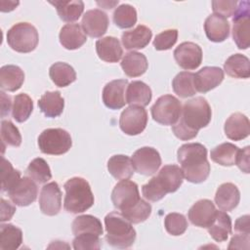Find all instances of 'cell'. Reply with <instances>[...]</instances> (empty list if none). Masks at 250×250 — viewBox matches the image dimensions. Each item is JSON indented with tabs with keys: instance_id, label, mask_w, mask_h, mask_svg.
<instances>
[{
	"instance_id": "35",
	"label": "cell",
	"mask_w": 250,
	"mask_h": 250,
	"mask_svg": "<svg viewBox=\"0 0 250 250\" xmlns=\"http://www.w3.org/2000/svg\"><path fill=\"white\" fill-rule=\"evenodd\" d=\"M22 242V232L18 227L12 224H2L0 226V249L16 250Z\"/></svg>"
},
{
	"instance_id": "28",
	"label": "cell",
	"mask_w": 250,
	"mask_h": 250,
	"mask_svg": "<svg viewBox=\"0 0 250 250\" xmlns=\"http://www.w3.org/2000/svg\"><path fill=\"white\" fill-rule=\"evenodd\" d=\"M148 66L146 57L139 52L127 53L121 62V67L124 73L129 77H138L143 75Z\"/></svg>"
},
{
	"instance_id": "26",
	"label": "cell",
	"mask_w": 250,
	"mask_h": 250,
	"mask_svg": "<svg viewBox=\"0 0 250 250\" xmlns=\"http://www.w3.org/2000/svg\"><path fill=\"white\" fill-rule=\"evenodd\" d=\"M24 81V73L18 65L8 64L0 69V87L4 91L15 92L19 90Z\"/></svg>"
},
{
	"instance_id": "25",
	"label": "cell",
	"mask_w": 250,
	"mask_h": 250,
	"mask_svg": "<svg viewBox=\"0 0 250 250\" xmlns=\"http://www.w3.org/2000/svg\"><path fill=\"white\" fill-rule=\"evenodd\" d=\"M60 42L67 50L80 48L87 40L86 34L78 23H67L60 31Z\"/></svg>"
},
{
	"instance_id": "23",
	"label": "cell",
	"mask_w": 250,
	"mask_h": 250,
	"mask_svg": "<svg viewBox=\"0 0 250 250\" xmlns=\"http://www.w3.org/2000/svg\"><path fill=\"white\" fill-rule=\"evenodd\" d=\"M152 36L151 30L143 24H139L132 30L122 33L121 41L125 49L137 50L145 48L150 41Z\"/></svg>"
},
{
	"instance_id": "47",
	"label": "cell",
	"mask_w": 250,
	"mask_h": 250,
	"mask_svg": "<svg viewBox=\"0 0 250 250\" xmlns=\"http://www.w3.org/2000/svg\"><path fill=\"white\" fill-rule=\"evenodd\" d=\"M178 39L177 29H167L157 34L153 40V46L158 51L171 49Z\"/></svg>"
},
{
	"instance_id": "12",
	"label": "cell",
	"mask_w": 250,
	"mask_h": 250,
	"mask_svg": "<svg viewBox=\"0 0 250 250\" xmlns=\"http://www.w3.org/2000/svg\"><path fill=\"white\" fill-rule=\"evenodd\" d=\"M131 161L134 170L145 176L153 175L161 165L159 152L150 146H144L137 149L133 153Z\"/></svg>"
},
{
	"instance_id": "18",
	"label": "cell",
	"mask_w": 250,
	"mask_h": 250,
	"mask_svg": "<svg viewBox=\"0 0 250 250\" xmlns=\"http://www.w3.org/2000/svg\"><path fill=\"white\" fill-rule=\"evenodd\" d=\"M216 212L215 205L211 200L200 199L189 208L188 217L192 225L207 229L212 223Z\"/></svg>"
},
{
	"instance_id": "49",
	"label": "cell",
	"mask_w": 250,
	"mask_h": 250,
	"mask_svg": "<svg viewBox=\"0 0 250 250\" xmlns=\"http://www.w3.org/2000/svg\"><path fill=\"white\" fill-rule=\"evenodd\" d=\"M250 147L249 146H245L242 149L238 150L237 156H236V160H235V164L238 166V168L248 174L250 172Z\"/></svg>"
},
{
	"instance_id": "24",
	"label": "cell",
	"mask_w": 250,
	"mask_h": 250,
	"mask_svg": "<svg viewBox=\"0 0 250 250\" xmlns=\"http://www.w3.org/2000/svg\"><path fill=\"white\" fill-rule=\"evenodd\" d=\"M96 51L99 58L106 62H117L123 55L119 40L113 36H106L96 42Z\"/></svg>"
},
{
	"instance_id": "4",
	"label": "cell",
	"mask_w": 250,
	"mask_h": 250,
	"mask_svg": "<svg viewBox=\"0 0 250 250\" xmlns=\"http://www.w3.org/2000/svg\"><path fill=\"white\" fill-rule=\"evenodd\" d=\"M65 196L63 200L64 210L68 213H82L94 204L95 198L89 183L80 177L69 179L63 186Z\"/></svg>"
},
{
	"instance_id": "50",
	"label": "cell",
	"mask_w": 250,
	"mask_h": 250,
	"mask_svg": "<svg viewBox=\"0 0 250 250\" xmlns=\"http://www.w3.org/2000/svg\"><path fill=\"white\" fill-rule=\"evenodd\" d=\"M250 233H236L230 239L229 249H248L250 242Z\"/></svg>"
},
{
	"instance_id": "44",
	"label": "cell",
	"mask_w": 250,
	"mask_h": 250,
	"mask_svg": "<svg viewBox=\"0 0 250 250\" xmlns=\"http://www.w3.org/2000/svg\"><path fill=\"white\" fill-rule=\"evenodd\" d=\"M1 140L3 148L5 146H20L21 144V136L19 129L9 120L1 122Z\"/></svg>"
},
{
	"instance_id": "15",
	"label": "cell",
	"mask_w": 250,
	"mask_h": 250,
	"mask_svg": "<svg viewBox=\"0 0 250 250\" xmlns=\"http://www.w3.org/2000/svg\"><path fill=\"white\" fill-rule=\"evenodd\" d=\"M39 206L45 215L55 216L62 208V191L56 182H51L43 186L40 196Z\"/></svg>"
},
{
	"instance_id": "20",
	"label": "cell",
	"mask_w": 250,
	"mask_h": 250,
	"mask_svg": "<svg viewBox=\"0 0 250 250\" xmlns=\"http://www.w3.org/2000/svg\"><path fill=\"white\" fill-rule=\"evenodd\" d=\"M225 134L232 141H240L250 134V122L246 115L235 112L232 113L225 123Z\"/></svg>"
},
{
	"instance_id": "6",
	"label": "cell",
	"mask_w": 250,
	"mask_h": 250,
	"mask_svg": "<svg viewBox=\"0 0 250 250\" xmlns=\"http://www.w3.org/2000/svg\"><path fill=\"white\" fill-rule=\"evenodd\" d=\"M39 36L36 28L28 22H19L7 32V43L19 53H29L38 44Z\"/></svg>"
},
{
	"instance_id": "51",
	"label": "cell",
	"mask_w": 250,
	"mask_h": 250,
	"mask_svg": "<svg viewBox=\"0 0 250 250\" xmlns=\"http://www.w3.org/2000/svg\"><path fill=\"white\" fill-rule=\"evenodd\" d=\"M16 212V208L4 198H1V222L9 221Z\"/></svg>"
},
{
	"instance_id": "30",
	"label": "cell",
	"mask_w": 250,
	"mask_h": 250,
	"mask_svg": "<svg viewBox=\"0 0 250 250\" xmlns=\"http://www.w3.org/2000/svg\"><path fill=\"white\" fill-rule=\"evenodd\" d=\"M207 229L214 240L218 242L226 241L229 234L231 233V219L225 211H217Z\"/></svg>"
},
{
	"instance_id": "11",
	"label": "cell",
	"mask_w": 250,
	"mask_h": 250,
	"mask_svg": "<svg viewBox=\"0 0 250 250\" xmlns=\"http://www.w3.org/2000/svg\"><path fill=\"white\" fill-rule=\"evenodd\" d=\"M147 124V112L143 106L130 105L125 108L119 118L120 129L127 135L141 134Z\"/></svg>"
},
{
	"instance_id": "36",
	"label": "cell",
	"mask_w": 250,
	"mask_h": 250,
	"mask_svg": "<svg viewBox=\"0 0 250 250\" xmlns=\"http://www.w3.org/2000/svg\"><path fill=\"white\" fill-rule=\"evenodd\" d=\"M72 232L74 235L81 233H94L102 235L104 229L101 221L92 215H81L72 222Z\"/></svg>"
},
{
	"instance_id": "17",
	"label": "cell",
	"mask_w": 250,
	"mask_h": 250,
	"mask_svg": "<svg viewBox=\"0 0 250 250\" xmlns=\"http://www.w3.org/2000/svg\"><path fill=\"white\" fill-rule=\"evenodd\" d=\"M108 17L107 15L99 9L87 11L82 18V28L85 34L90 37L98 38L103 36L108 27Z\"/></svg>"
},
{
	"instance_id": "48",
	"label": "cell",
	"mask_w": 250,
	"mask_h": 250,
	"mask_svg": "<svg viewBox=\"0 0 250 250\" xmlns=\"http://www.w3.org/2000/svg\"><path fill=\"white\" fill-rule=\"evenodd\" d=\"M237 3L238 2L235 0L212 1V9L214 14L220 15L227 19L233 16L237 7Z\"/></svg>"
},
{
	"instance_id": "7",
	"label": "cell",
	"mask_w": 250,
	"mask_h": 250,
	"mask_svg": "<svg viewBox=\"0 0 250 250\" xmlns=\"http://www.w3.org/2000/svg\"><path fill=\"white\" fill-rule=\"evenodd\" d=\"M72 140L69 133L62 128H49L38 137V146L45 154L61 155L69 150Z\"/></svg>"
},
{
	"instance_id": "29",
	"label": "cell",
	"mask_w": 250,
	"mask_h": 250,
	"mask_svg": "<svg viewBox=\"0 0 250 250\" xmlns=\"http://www.w3.org/2000/svg\"><path fill=\"white\" fill-rule=\"evenodd\" d=\"M38 106L47 117H58L63 111L64 100L59 91L46 92L38 101Z\"/></svg>"
},
{
	"instance_id": "54",
	"label": "cell",
	"mask_w": 250,
	"mask_h": 250,
	"mask_svg": "<svg viewBox=\"0 0 250 250\" xmlns=\"http://www.w3.org/2000/svg\"><path fill=\"white\" fill-rule=\"evenodd\" d=\"M98 5H101L102 7H104V9H111L114 5L118 4V1H114V2H108V1H104V2H97Z\"/></svg>"
},
{
	"instance_id": "13",
	"label": "cell",
	"mask_w": 250,
	"mask_h": 250,
	"mask_svg": "<svg viewBox=\"0 0 250 250\" xmlns=\"http://www.w3.org/2000/svg\"><path fill=\"white\" fill-rule=\"evenodd\" d=\"M10 199L18 206H28L35 201L38 193L37 185L29 177H23L7 191Z\"/></svg>"
},
{
	"instance_id": "43",
	"label": "cell",
	"mask_w": 250,
	"mask_h": 250,
	"mask_svg": "<svg viewBox=\"0 0 250 250\" xmlns=\"http://www.w3.org/2000/svg\"><path fill=\"white\" fill-rule=\"evenodd\" d=\"M21 179L20 171L13 168L10 161L2 157V164H1V190L8 191L11 189Z\"/></svg>"
},
{
	"instance_id": "34",
	"label": "cell",
	"mask_w": 250,
	"mask_h": 250,
	"mask_svg": "<svg viewBox=\"0 0 250 250\" xmlns=\"http://www.w3.org/2000/svg\"><path fill=\"white\" fill-rule=\"evenodd\" d=\"M49 75L52 81L59 87H66L76 80L74 68L62 62H55L49 69Z\"/></svg>"
},
{
	"instance_id": "14",
	"label": "cell",
	"mask_w": 250,
	"mask_h": 250,
	"mask_svg": "<svg viewBox=\"0 0 250 250\" xmlns=\"http://www.w3.org/2000/svg\"><path fill=\"white\" fill-rule=\"evenodd\" d=\"M174 58L182 68L192 70L202 62V50L193 42H183L175 49Z\"/></svg>"
},
{
	"instance_id": "32",
	"label": "cell",
	"mask_w": 250,
	"mask_h": 250,
	"mask_svg": "<svg viewBox=\"0 0 250 250\" xmlns=\"http://www.w3.org/2000/svg\"><path fill=\"white\" fill-rule=\"evenodd\" d=\"M224 69L231 77L248 78L250 76L249 59L242 54L231 55L225 62Z\"/></svg>"
},
{
	"instance_id": "42",
	"label": "cell",
	"mask_w": 250,
	"mask_h": 250,
	"mask_svg": "<svg viewBox=\"0 0 250 250\" xmlns=\"http://www.w3.org/2000/svg\"><path fill=\"white\" fill-rule=\"evenodd\" d=\"M120 213L132 224H140L150 216L151 205L141 198V200L132 208Z\"/></svg>"
},
{
	"instance_id": "39",
	"label": "cell",
	"mask_w": 250,
	"mask_h": 250,
	"mask_svg": "<svg viewBox=\"0 0 250 250\" xmlns=\"http://www.w3.org/2000/svg\"><path fill=\"white\" fill-rule=\"evenodd\" d=\"M33 110V102L31 98L24 93L19 94L14 98L12 115L17 122H24L28 119Z\"/></svg>"
},
{
	"instance_id": "27",
	"label": "cell",
	"mask_w": 250,
	"mask_h": 250,
	"mask_svg": "<svg viewBox=\"0 0 250 250\" xmlns=\"http://www.w3.org/2000/svg\"><path fill=\"white\" fill-rule=\"evenodd\" d=\"M151 97V89L143 81H133L127 86L126 102L130 105H139L144 107L149 104Z\"/></svg>"
},
{
	"instance_id": "45",
	"label": "cell",
	"mask_w": 250,
	"mask_h": 250,
	"mask_svg": "<svg viewBox=\"0 0 250 250\" xmlns=\"http://www.w3.org/2000/svg\"><path fill=\"white\" fill-rule=\"evenodd\" d=\"M165 229L172 235H181L188 229V221L183 214L169 213L164 219Z\"/></svg>"
},
{
	"instance_id": "40",
	"label": "cell",
	"mask_w": 250,
	"mask_h": 250,
	"mask_svg": "<svg viewBox=\"0 0 250 250\" xmlns=\"http://www.w3.org/2000/svg\"><path fill=\"white\" fill-rule=\"evenodd\" d=\"M25 174L37 184H44L52 178L51 169L48 163L41 157H37L29 163Z\"/></svg>"
},
{
	"instance_id": "19",
	"label": "cell",
	"mask_w": 250,
	"mask_h": 250,
	"mask_svg": "<svg viewBox=\"0 0 250 250\" xmlns=\"http://www.w3.org/2000/svg\"><path fill=\"white\" fill-rule=\"evenodd\" d=\"M224 79V71L218 66H204L194 74V87L200 93H207L219 86Z\"/></svg>"
},
{
	"instance_id": "21",
	"label": "cell",
	"mask_w": 250,
	"mask_h": 250,
	"mask_svg": "<svg viewBox=\"0 0 250 250\" xmlns=\"http://www.w3.org/2000/svg\"><path fill=\"white\" fill-rule=\"evenodd\" d=\"M204 30L210 41L223 42L229 35V22L226 18L212 14L205 20Z\"/></svg>"
},
{
	"instance_id": "10",
	"label": "cell",
	"mask_w": 250,
	"mask_h": 250,
	"mask_svg": "<svg viewBox=\"0 0 250 250\" xmlns=\"http://www.w3.org/2000/svg\"><path fill=\"white\" fill-rule=\"evenodd\" d=\"M140 200L141 197L137 184L128 179L121 180L112 189L111 201L120 212L132 208Z\"/></svg>"
},
{
	"instance_id": "52",
	"label": "cell",
	"mask_w": 250,
	"mask_h": 250,
	"mask_svg": "<svg viewBox=\"0 0 250 250\" xmlns=\"http://www.w3.org/2000/svg\"><path fill=\"white\" fill-rule=\"evenodd\" d=\"M249 227V216L244 215L235 221L234 230L236 233H250Z\"/></svg>"
},
{
	"instance_id": "46",
	"label": "cell",
	"mask_w": 250,
	"mask_h": 250,
	"mask_svg": "<svg viewBox=\"0 0 250 250\" xmlns=\"http://www.w3.org/2000/svg\"><path fill=\"white\" fill-rule=\"evenodd\" d=\"M72 245L75 250L100 249L102 246L100 235L94 233H81L75 235Z\"/></svg>"
},
{
	"instance_id": "3",
	"label": "cell",
	"mask_w": 250,
	"mask_h": 250,
	"mask_svg": "<svg viewBox=\"0 0 250 250\" xmlns=\"http://www.w3.org/2000/svg\"><path fill=\"white\" fill-rule=\"evenodd\" d=\"M184 181V174L178 165L163 166L158 175L142 188L143 195L149 201H158L167 193L176 191Z\"/></svg>"
},
{
	"instance_id": "5",
	"label": "cell",
	"mask_w": 250,
	"mask_h": 250,
	"mask_svg": "<svg viewBox=\"0 0 250 250\" xmlns=\"http://www.w3.org/2000/svg\"><path fill=\"white\" fill-rule=\"evenodd\" d=\"M105 240L116 248H129L136 240V230L132 223L128 221L121 213L113 211L104 218Z\"/></svg>"
},
{
	"instance_id": "22",
	"label": "cell",
	"mask_w": 250,
	"mask_h": 250,
	"mask_svg": "<svg viewBox=\"0 0 250 250\" xmlns=\"http://www.w3.org/2000/svg\"><path fill=\"white\" fill-rule=\"evenodd\" d=\"M240 193L235 185L232 183L222 184L215 194V203L225 212L233 210L239 203Z\"/></svg>"
},
{
	"instance_id": "9",
	"label": "cell",
	"mask_w": 250,
	"mask_h": 250,
	"mask_svg": "<svg viewBox=\"0 0 250 250\" xmlns=\"http://www.w3.org/2000/svg\"><path fill=\"white\" fill-rule=\"evenodd\" d=\"M150 109L154 121L162 125H174L180 118L182 104L176 97L164 95L156 100Z\"/></svg>"
},
{
	"instance_id": "33",
	"label": "cell",
	"mask_w": 250,
	"mask_h": 250,
	"mask_svg": "<svg viewBox=\"0 0 250 250\" xmlns=\"http://www.w3.org/2000/svg\"><path fill=\"white\" fill-rule=\"evenodd\" d=\"M50 3L55 6L60 19L67 22L77 21L84 11V3L81 0L55 1Z\"/></svg>"
},
{
	"instance_id": "53",
	"label": "cell",
	"mask_w": 250,
	"mask_h": 250,
	"mask_svg": "<svg viewBox=\"0 0 250 250\" xmlns=\"http://www.w3.org/2000/svg\"><path fill=\"white\" fill-rule=\"evenodd\" d=\"M1 116L4 117L5 115L9 114L10 107H11V98L7 96L4 92H1Z\"/></svg>"
},
{
	"instance_id": "41",
	"label": "cell",
	"mask_w": 250,
	"mask_h": 250,
	"mask_svg": "<svg viewBox=\"0 0 250 250\" xmlns=\"http://www.w3.org/2000/svg\"><path fill=\"white\" fill-rule=\"evenodd\" d=\"M113 22L119 28H130L137 22V11L129 4L118 6L113 13Z\"/></svg>"
},
{
	"instance_id": "31",
	"label": "cell",
	"mask_w": 250,
	"mask_h": 250,
	"mask_svg": "<svg viewBox=\"0 0 250 250\" xmlns=\"http://www.w3.org/2000/svg\"><path fill=\"white\" fill-rule=\"evenodd\" d=\"M107 170L116 180H127L134 174L131 159L123 154L111 156L107 161Z\"/></svg>"
},
{
	"instance_id": "38",
	"label": "cell",
	"mask_w": 250,
	"mask_h": 250,
	"mask_svg": "<svg viewBox=\"0 0 250 250\" xmlns=\"http://www.w3.org/2000/svg\"><path fill=\"white\" fill-rule=\"evenodd\" d=\"M172 87L179 97L188 98L196 93L194 87V73L188 71H182L178 73L172 81Z\"/></svg>"
},
{
	"instance_id": "2",
	"label": "cell",
	"mask_w": 250,
	"mask_h": 250,
	"mask_svg": "<svg viewBox=\"0 0 250 250\" xmlns=\"http://www.w3.org/2000/svg\"><path fill=\"white\" fill-rule=\"evenodd\" d=\"M178 161L182 166L184 178L193 184L204 182L210 174L207 160V149L199 143L185 144L177 152Z\"/></svg>"
},
{
	"instance_id": "8",
	"label": "cell",
	"mask_w": 250,
	"mask_h": 250,
	"mask_svg": "<svg viewBox=\"0 0 250 250\" xmlns=\"http://www.w3.org/2000/svg\"><path fill=\"white\" fill-rule=\"evenodd\" d=\"M232 38L239 49H247L250 45V3L240 1L232 19Z\"/></svg>"
},
{
	"instance_id": "1",
	"label": "cell",
	"mask_w": 250,
	"mask_h": 250,
	"mask_svg": "<svg viewBox=\"0 0 250 250\" xmlns=\"http://www.w3.org/2000/svg\"><path fill=\"white\" fill-rule=\"evenodd\" d=\"M211 116L212 110L208 102L202 97H195L185 103L179 120L172 125V131L180 140H191L201 128L209 124Z\"/></svg>"
},
{
	"instance_id": "16",
	"label": "cell",
	"mask_w": 250,
	"mask_h": 250,
	"mask_svg": "<svg viewBox=\"0 0 250 250\" xmlns=\"http://www.w3.org/2000/svg\"><path fill=\"white\" fill-rule=\"evenodd\" d=\"M127 79H116L105 84L103 90V102L110 109H119L127 104L126 88Z\"/></svg>"
},
{
	"instance_id": "37",
	"label": "cell",
	"mask_w": 250,
	"mask_h": 250,
	"mask_svg": "<svg viewBox=\"0 0 250 250\" xmlns=\"http://www.w3.org/2000/svg\"><path fill=\"white\" fill-rule=\"evenodd\" d=\"M238 146L231 143H224L215 146L211 152V159L222 166H232L235 164Z\"/></svg>"
}]
</instances>
